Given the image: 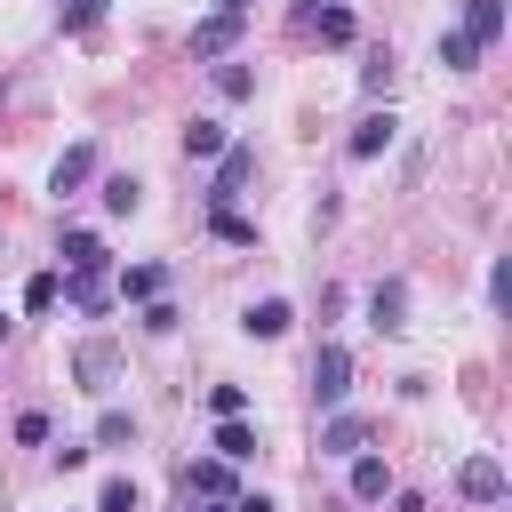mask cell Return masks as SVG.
Listing matches in <instances>:
<instances>
[{
    "instance_id": "8",
    "label": "cell",
    "mask_w": 512,
    "mask_h": 512,
    "mask_svg": "<svg viewBox=\"0 0 512 512\" xmlns=\"http://www.w3.org/2000/svg\"><path fill=\"white\" fill-rule=\"evenodd\" d=\"M176 480H184V496H232V464H224V456H208V464H184Z\"/></svg>"
},
{
    "instance_id": "23",
    "label": "cell",
    "mask_w": 512,
    "mask_h": 512,
    "mask_svg": "<svg viewBox=\"0 0 512 512\" xmlns=\"http://www.w3.org/2000/svg\"><path fill=\"white\" fill-rule=\"evenodd\" d=\"M440 64H448V72H472V64H480V48H472L464 32H440Z\"/></svg>"
},
{
    "instance_id": "33",
    "label": "cell",
    "mask_w": 512,
    "mask_h": 512,
    "mask_svg": "<svg viewBox=\"0 0 512 512\" xmlns=\"http://www.w3.org/2000/svg\"><path fill=\"white\" fill-rule=\"evenodd\" d=\"M216 16H248V0H216Z\"/></svg>"
},
{
    "instance_id": "13",
    "label": "cell",
    "mask_w": 512,
    "mask_h": 512,
    "mask_svg": "<svg viewBox=\"0 0 512 512\" xmlns=\"http://www.w3.org/2000/svg\"><path fill=\"white\" fill-rule=\"evenodd\" d=\"M56 256H64V272H104V264H112L96 232H64V248H56Z\"/></svg>"
},
{
    "instance_id": "34",
    "label": "cell",
    "mask_w": 512,
    "mask_h": 512,
    "mask_svg": "<svg viewBox=\"0 0 512 512\" xmlns=\"http://www.w3.org/2000/svg\"><path fill=\"white\" fill-rule=\"evenodd\" d=\"M208 512H232V496H208Z\"/></svg>"
},
{
    "instance_id": "17",
    "label": "cell",
    "mask_w": 512,
    "mask_h": 512,
    "mask_svg": "<svg viewBox=\"0 0 512 512\" xmlns=\"http://www.w3.org/2000/svg\"><path fill=\"white\" fill-rule=\"evenodd\" d=\"M208 232H216L224 248H256V224H248L240 208H208Z\"/></svg>"
},
{
    "instance_id": "21",
    "label": "cell",
    "mask_w": 512,
    "mask_h": 512,
    "mask_svg": "<svg viewBox=\"0 0 512 512\" xmlns=\"http://www.w3.org/2000/svg\"><path fill=\"white\" fill-rule=\"evenodd\" d=\"M136 504H144V496H136V480H128V472H112V480L96 488V512H136Z\"/></svg>"
},
{
    "instance_id": "5",
    "label": "cell",
    "mask_w": 512,
    "mask_h": 512,
    "mask_svg": "<svg viewBox=\"0 0 512 512\" xmlns=\"http://www.w3.org/2000/svg\"><path fill=\"white\" fill-rule=\"evenodd\" d=\"M360 440H368V416H344V408H336V416L320 424V456H360Z\"/></svg>"
},
{
    "instance_id": "24",
    "label": "cell",
    "mask_w": 512,
    "mask_h": 512,
    "mask_svg": "<svg viewBox=\"0 0 512 512\" xmlns=\"http://www.w3.org/2000/svg\"><path fill=\"white\" fill-rule=\"evenodd\" d=\"M128 432H136V424H128L120 408H104V416H96V448H128Z\"/></svg>"
},
{
    "instance_id": "4",
    "label": "cell",
    "mask_w": 512,
    "mask_h": 512,
    "mask_svg": "<svg viewBox=\"0 0 512 512\" xmlns=\"http://www.w3.org/2000/svg\"><path fill=\"white\" fill-rule=\"evenodd\" d=\"M88 176H96V144H72V152L56 160V176H48V192H56V200H72Z\"/></svg>"
},
{
    "instance_id": "16",
    "label": "cell",
    "mask_w": 512,
    "mask_h": 512,
    "mask_svg": "<svg viewBox=\"0 0 512 512\" xmlns=\"http://www.w3.org/2000/svg\"><path fill=\"white\" fill-rule=\"evenodd\" d=\"M216 456H224V464H248V456H256V432H248L240 416H216Z\"/></svg>"
},
{
    "instance_id": "6",
    "label": "cell",
    "mask_w": 512,
    "mask_h": 512,
    "mask_svg": "<svg viewBox=\"0 0 512 512\" xmlns=\"http://www.w3.org/2000/svg\"><path fill=\"white\" fill-rule=\"evenodd\" d=\"M464 496L472 504H504V464L496 456H464Z\"/></svg>"
},
{
    "instance_id": "9",
    "label": "cell",
    "mask_w": 512,
    "mask_h": 512,
    "mask_svg": "<svg viewBox=\"0 0 512 512\" xmlns=\"http://www.w3.org/2000/svg\"><path fill=\"white\" fill-rule=\"evenodd\" d=\"M384 496H392L384 456H352V504H384Z\"/></svg>"
},
{
    "instance_id": "7",
    "label": "cell",
    "mask_w": 512,
    "mask_h": 512,
    "mask_svg": "<svg viewBox=\"0 0 512 512\" xmlns=\"http://www.w3.org/2000/svg\"><path fill=\"white\" fill-rule=\"evenodd\" d=\"M56 296H72V312H104V304H112L104 272H64V280H56Z\"/></svg>"
},
{
    "instance_id": "20",
    "label": "cell",
    "mask_w": 512,
    "mask_h": 512,
    "mask_svg": "<svg viewBox=\"0 0 512 512\" xmlns=\"http://www.w3.org/2000/svg\"><path fill=\"white\" fill-rule=\"evenodd\" d=\"M160 296V264H136V272H120V304H152Z\"/></svg>"
},
{
    "instance_id": "10",
    "label": "cell",
    "mask_w": 512,
    "mask_h": 512,
    "mask_svg": "<svg viewBox=\"0 0 512 512\" xmlns=\"http://www.w3.org/2000/svg\"><path fill=\"white\" fill-rule=\"evenodd\" d=\"M472 48H488L496 32H504V0H464V24H456Z\"/></svg>"
},
{
    "instance_id": "18",
    "label": "cell",
    "mask_w": 512,
    "mask_h": 512,
    "mask_svg": "<svg viewBox=\"0 0 512 512\" xmlns=\"http://www.w3.org/2000/svg\"><path fill=\"white\" fill-rule=\"evenodd\" d=\"M400 312H408V288H400V280H384V288L368 296V320H376V328H408Z\"/></svg>"
},
{
    "instance_id": "19",
    "label": "cell",
    "mask_w": 512,
    "mask_h": 512,
    "mask_svg": "<svg viewBox=\"0 0 512 512\" xmlns=\"http://www.w3.org/2000/svg\"><path fill=\"white\" fill-rule=\"evenodd\" d=\"M288 320H296V312H288L280 296H264V304H248V320H240V328H248V336H288Z\"/></svg>"
},
{
    "instance_id": "35",
    "label": "cell",
    "mask_w": 512,
    "mask_h": 512,
    "mask_svg": "<svg viewBox=\"0 0 512 512\" xmlns=\"http://www.w3.org/2000/svg\"><path fill=\"white\" fill-rule=\"evenodd\" d=\"M0 336H8V312H0Z\"/></svg>"
},
{
    "instance_id": "31",
    "label": "cell",
    "mask_w": 512,
    "mask_h": 512,
    "mask_svg": "<svg viewBox=\"0 0 512 512\" xmlns=\"http://www.w3.org/2000/svg\"><path fill=\"white\" fill-rule=\"evenodd\" d=\"M232 512H280L272 496H232Z\"/></svg>"
},
{
    "instance_id": "29",
    "label": "cell",
    "mask_w": 512,
    "mask_h": 512,
    "mask_svg": "<svg viewBox=\"0 0 512 512\" xmlns=\"http://www.w3.org/2000/svg\"><path fill=\"white\" fill-rule=\"evenodd\" d=\"M144 328H152V336H168V328H176V304H160V296H152V304H144Z\"/></svg>"
},
{
    "instance_id": "11",
    "label": "cell",
    "mask_w": 512,
    "mask_h": 512,
    "mask_svg": "<svg viewBox=\"0 0 512 512\" xmlns=\"http://www.w3.org/2000/svg\"><path fill=\"white\" fill-rule=\"evenodd\" d=\"M232 40H240V16H200L192 24V56H224Z\"/></svg>"
},
{
    "instance_id": "15",
    "label": "cell",
    "mask_w": 512,
    "mask_h": 512,
    "mask_svg": "<svg viewBox=\"0 0 512 512\" xmlns=\"http://www.w3.org/2000/svg\"><path fill=\"white\" fill-rule=\"evenodd\" d=\"M232 136H224V120H184V160H216Z\"/></svg>"
},
{
    "instance_id": "25",
    "label": "cell",
    "mask_w": 512,
    "mask_h": 512,
    "mask_svg": "<svg viewBox=\"0 0 512 512\" xmlns=\"http://www.w3.org/2000/svg\"><path fill=\"white\" fill-rule=\"evenodd\" d=\"M48 304H56V272H32L24 280V312H48Z\"/></svg>"
},
{
    "instance_id": "32",
    "label": "cell",
    "mask_w": 512,
    "mask_h": 512,
    "mask_svg": "<svg viewBox=\"0 0 512 512\" xmlns=\"http://www.w3.org/2000/svg\"><path fill=\"white\" fill-rule=\"evenodd\" d=\"M392 512H432V504L424 496H392Z\"/></svg>"
},
{
    "instance_id": "30",
    "label": "cell",
    "mask_w": 512,
    "mask_h": 512,
    "mask_svg": "<svg viewBox=\"0 0 512 512\" xmlns=\"http://www.w3.org/2000/svg\"><path fill=\"white\" fill-rule=\"evenodd\" d=\"M96 16H104V0H72V8H64V24H72V32H88Z\"/></svg>"
},
{
    "instance_id": "27",
    "label": "cell",
    "mask_w": 512,
    "mask_h": 512,
    "mask_svg": "<svg viewBox=\"0 0 512 512\" xmlns=\"http://www.w3.org/2000/svg\"><path fill=\"white\" fill-rule=\"evenodd\" d=\"M208 408H216V416H240V408H248V392H240V384H216V392H208Z\"/></svg>"
},
{
    "instance_id": "3",
    "label": "cell",
    "mask_w": 512,
    "mask_h": 512,
    "mask_svg": "<svg viewBox=\"0 0 512 512\" xmlns=\"http://www.w3.org/2000/svg\"><path fill=\"white\" fill-rule=\"evenodd\" d=\"M72 376H80L88 392H112V376H120V352H112L104 336H88V344L72 352Z\"/></svg>"
},
{
    "instance_id": "22",
    "label": "cell",
    "mask_w": 512,
    "mask_h": 512,
    "mask_svg": "<svg viewBox=\"0 0 512 512\" xmlns=\"http://www.w3.org/2000/svg\"><path fill=\"white\" fill-rule=\"evenodd\" d=\"M136 200H144L136 176H104V208H112V216H136Z\"/></svg>"
},
{
    "instance_id": "26",
    "label": "cell",
    "mask_w": 512,
    "mask_h": 512,
    "mask_svg": "<svg viewBox=\"0 0 512 512\" xmlns=\"http://www.w3.org/2000/svg\"><path fill=\"white\" fill-rule=\"evenodd\" d=\"M248 88H256L248 64H224V72H216V96H248Z\"/></svg>"
},
{
    "instance_id": "28",
    "label": "cell",
    "mask_w": 512,
    "mask_h": 512,
    "mask_svg": "<svg viewBox=\"0 0 512 512\" xmlns=\"http://www.w3.org/2000/svg\"><path fill=\"white\" fill-rule=\"evenodd\" d=\"M16 440H24V448H40V440H48V416H40V408H24V416H16Z\"/></svg>"
},
{
    "instance_id": "2",
    "label": "cell",
    "mask_w": 512,
    "mask_h": 512,
    "mask_svg": "<svg viewBox=\"0 0 512 512\" xmlns=\"http://www.w3.org/2000/svg\"><path fill=\"white\" fill-rule=\"evenodd\" d=\"M248 176H256V144H224V152H216V192H208V208H232V200L248 192Z\"/></svg>"
},
{
    "instance_id": "1",
    "label": "cell",
    "mask_w": 512,
    "mask_h": 512,
    "mask_svg": "<svg viewBox=\"0 0 512 512\" xmlns=\"http://www.w3.org/2000/svg\"><path fill=\"white\" fill-rule=\"evenodd\" d=\"M344 392H352V352L344 344H320L312 352V400L320 408H344Z\"/></svg>"
},
{
    "instance_id": "12",
    "label": "cell",
    "mask_w": 512,
    "mask_h": 512,
    "mask_svg": "<svg viewBox=\"0 0 512 512\" xmlns=\"http://www.w3.org/2000/svg\"><path fill=\"white\" fill-rule=\"evenodd\" d=\"M392 136H400V120H392V112H368V120L352 128V160H376Z\"/></svg>"
},
{
    "instance_id": "14",
    "label": "cell",
    "mask_w": 512,
    "mask_h": 512,
    "mask_svg": "<svg viewBox=\"0 0 512 512\" xmlns=\"http://www.w3.org/2000/svg\"><path fill=\"white\" fill-rule=\"evenodd\" d=\"M304 24H312V32H320V40H328V48H344V40H352V32H360V24H352V8H336V0H328V8H320V0H312V8H304Z\"/></svg>"
}]
</instances>
